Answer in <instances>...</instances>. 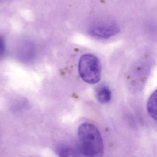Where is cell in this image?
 <instances>
[{
  "label": "cell",
  "mask_w": 157,
  "mask_h": 157,
  "mask_svg": "<svg viewBox=\"0 0 157 157\" xmlns=\"http://www.w3.org/2000/svg\"><path fill=\"white\" fill-rule=\"evenodd\" d=\"M78 69L80 77L86 83L95 84L100 80V62L98 58L93 54L82 55L78 62Z\"/></svg>",
  "instance_id": "2"
},
{
  "label": "cell",
  "mask_w": 157,
  "mask_h": 157,
  "mask_svg": "<svg viewBox=\"0 0 157 157\" xmlns=\"http://www.w3.org/2000/svg\"><path fill=\"white\" fill-rule=\"evenodd\" d=\"M78 135L79 148L85 157H103L104 146L101 135L97 127L90 123L79 126Z\"/></svg>",
  "instance_id": "1"
},
{
  "label": "cell",
  "mask_w": 157,
  "mask_h": 157,
  "mask_svg": "<svg viewBox=\"0 0 157 157\" xmlns=\"http://www.w3.org/2000/svg\"><path fill=\"white\" fill-rule=\"evenodd\" d=\"M97 99L101 104H107L110 101L111 91L107 86L101 85L98 86L95 90Z\"/></svg>",
  "instance_id": "6"
},
{
  "label": "cell",
  "mask_w": 157,
  "mask_h": 157,
  "mask_svg": "<svg viewBox=\"0 0 157 157\" xmlns=\"http://www.w3.org/2000/svg\"><path fill=\"white\" fill-rule=\"evenodd\" d=\"M56 154L59 157H82L79 148L70 145L60 144L56 147Z\"/></svg>",
  "instance_id": "4"
},
{
  "label": "cell",
  "mask_w": 157,
  "mask_h": 157,
  "mask_svg": "<svg viewBox=\"0 0 157 157\" xmlns=\"http://www.w3.org/2000/svg\"><path fill=\"white\" fill-rule=\"evenodd\" d=\"M147 109L150 116L157 121V89L148 99Z\"/></svg>",
  "instance_id": "7"
},
{
  "label": "cell",
  "mask_w": 157,
  "mask_h": 157,
  "mask_svg": "<svg viewBox=\"0 0 157 157\" xmlns=\"http://www.w3.org/2000/svg\"><path fill=\"white\" fill-rule=\"evenodd\" d=\"M5 52L4 41L2 37L0 36V59L3 56Z\"/></svg>",
  "instance_id": "8"
},
{
  "label": "cell",
  "mask_w": 157,
  "mask_h": 157,
  "mask_svg": "<svg viewBox=\"0 0 157 157\" xmlns=\"http://www.w3.org/2000/svg\"><path fill=\"white\" fill-rule=\"evenodd\" d=\"M120 27L111 20H101L93 23L88 29L90 36L98 39H108L118 34Z\"/></svg>",
  "instance_id": "3"
},
{
  "label": "cell",
  "mask_w": 157,
  "mask_h": 157,
  "mask_svg": "<svg viewBox=\"0 0 157 157\" xmlns=\"http://www.w3.org/2000/svg\"><path fill=\"white\" fill-rule=\"evenodd\" d=\"M35 53V49L34 45L28 41L22 43L17 50L18 58L24 61H28L32 59Z\"/></svg>",
  "instance_id": "5"
}]
</instances>
